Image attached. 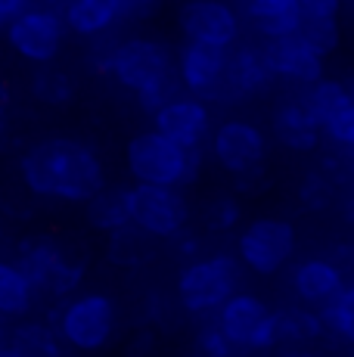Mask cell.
<instances>
[{
	"label": "cell",
	"instance_id": "23",
	"mask_svg": "<svg viewBox=\"0 0 354 357\" xmlns=\"http://www.w3.org/2000/svg\"><path fill=\"white\" fill-rule=\"evenodd\" d=\"M6 348H13L19 357H69V345L56 333V326L38 324V320H25L10 329Z\"/></svg>",
	"mask_w": 354,
	"mask_h": 357
},
{
	"label": "cell",
	"instance_id": "11",
	"mask_svg": "<svg viewBox=\"0 0 354 357\" xmlns=\"http://www.w3.org/2000/svg\"><path fill=\"white\" fill-rule=\"evenodd\" d=\"M6 44L19 59L31 66H53L66 47V22L56 6H31L3 29Z\"/></svg>",
	"mask_w": 354,
	"mask_h": 357
},
{
	"label": "cell",
	"instance_id": "14",
	"mask_svg": "<svg viewBox=\"0 0 354 357\" xmlns=\"http://www.w3.org/2000/svg\"><path fill=\"white\" fill-rule=\"evenodd\" d=\"M153 130H159L162 137H168L190 153H202V146H208L215 130L212 106L190 97V93H180L153 115Z\"/></svg>",
	"mask_w": 354,
	"mask_h": 357
},
{
	"label": "cell",
	"instance_id": "35",
	"mask_svg": "<svg viewBox=\"0 0 354 357\" xmlns=\"http://www.w3.org/2000/svg\"><path fill=\"white\" fill-rule=\"evenodd\" d=\"M345 0H298L305 19H339Z\"/></svg>",
	"mask_w": 354,
	"mask_h": 357
},
{
	"label": "cell",
	"instance_id": "18",
	"mask_svg": "<svg viewBox=\"0 0 354 357\" xmlns=\"http://www.w3.org/2000/svg\"><path fill=\"white\" fill-rule=\"evenodd\" d=\"M270 130H274L277 143L289 153H314L323 140V128L314 115L308 112L302 93L298 97H286L270 112Z\"/></svg>",
	"mask_w": 354,
	"mask_h": 357
},
{
	"label": "cell",
	"instance_id": "21",
	"mask_svg": "<svg viewBox=\"0 0 354 357\" xmlns=\"http://www.w3.org/2000/svg\"><path fill=\"white\" fill-rule=\"evenodd\" d=\"M38 301V292L25 271L10 258H0V320L29 317Z\"/></svg>",
	"mask_w": 354,
	"mask_h": 357
},
{
	"label": "cell",
	"instance_id": "33",
	"mask_svg": "<svg viewBox=\"0 0 354 357\" xmlns=\"http://www.w3.org/2000/svg\"><path fill=\"white\" fill-rule=\"evenodd\" d=\"M323 137L339 149V153H354V102L336 121H330V125L323 128Z\"/></svg>",
	"mask_w": 354,
	"mask_h": 357
},
{
	"label": "cell",
	"instance_id": "29",
	"mask_svg": "<svg viewBox=\"0 0 354 357\" xmlns=\"http://www.w3.org/2000/svg\"><path fill=\"white\" fill-rule=\"evenodd\" d=\"M298 34H302L323 59L332 56V53L339 50V44H342V25H339V19H305Z\"/></svg>",
	"mask_w": 354,
	"mask_h": 357
},
{
	"label": "cell",
	"instance_id": "30",
	"mask_svg": "<svg viewBox=\"0 0 354 357\" xmlns=\"http://www.w3.org/2000/svg\"><path fill=\"white\" fill-rule=\"evenodd\" d=\"M243 224V205L236 196L221 193L206 205V227L215 233H230Z\"/></svg>",
	"mask_w": 354,
	"mask_h": 357
},
{
	"label": "cell",
	"instance_id": "3",
	"mask_svg": "<svg viewBox=\"0 0 354 357\" xmlns=\"http://www.w3.org/2000/svg\"><path fill=\"white\" fill-rule=\"evenodd\" d=\"M125 165L134 183H146V187H174L183 190L199 177L202 153H190V149L177 146L159 130H140L128 140Z\"/></svg>",
	"mask_w": 354,
	"mask_h": 357
},
{
	"label": "cell",
	"instance_id": "22",
	"mask_svg": "<svg viewBox=\"0 0 354 357\" xmlns=\"http://www.w3.org/2000/svg\"><path fill=\"white\" fill-rule=\"evenodd\" d=\"M323 335H326V324L314 307H305V305L277 307V339H280V345L305 348L320 342Z\"/></svg>",
	"mask_w": 354,
	"mask_h": 357
},
{
	"label": "cell",
	"instance_id": "42",
	"mask_svg": "<svg viewBox=\"0 0 354 357\" xmlns=\"http://www.w3.org/2000/svg\"><path fill=\"white\" fill-rule=\"evenodd\" d=\"M35 6H56V10H59V6H63V0H35Z\"/></svg>",
	"mask_w": 354,
	"mask_h": 357
},
{
	"label": "cell",
	"instance_id": "34",
	"mask_svg": "<svg viewBox=\"0 0 354 357\" xmlns=\"http://www.w3.org/2000/svg\"><path fill=\"white\" fill-rule=\"evenodd\" d=\"M168 245H171V255L174 258H180L183 264H190V261H196V258H202V245H199V236H196L193 230H183V233H177L174 239H168Z\"/></svg>",
	"mask_w": 354,
	"mask_h": 357
},
{
	"label": "cell",
	"instance_id": "39",
	"mask_svg": "<svg viewBox=\"0 0 354 357\" xmlns=\"http://www.w3.org/2000/svg\"><path fill=\"white\" fill-rule=\"evenodd\" d=\"M342 218H345V224L354 230V190L345 196V202H342Z\"/></svg>",
	"mask_w": 354,
	"mask_h": 357
},
{
	"label": "cell",
	"instance_id": "46",
	"mask_svg": "<svg viewBox=\"0 0 354 357\" xmlns=\"http://www.w3.org/2000/svg\"><path fill=\"white\" fill-rule=\"evenodd\" d=\"M63 3H66V0H63Z\"/></svg>",
	"mask_w": 354,
	"mask_h": 357
},
{
	"label": "cell",
	"instance_id": "37",
	"mask_svg": "<svg viewBox=\"0 0 354 357\" xmlns=\"http://www.w3.org/2000/svg\"><path fill=\"white\" fill-rule=\"evenodd\" d=\"M10 106H13V93H10V84L0 78V130L6 128V115H10Z\"/></svg>",
	"mask_w": 354,
	"mask_h": 357
},
{
	"label": "cell",
	"instance_id": "12",
	"mask_svg": "<svg viewBox=\"0 0 354 357\" xmlns=\"http://www.w3.org/2000/svg\"><path fill=\"white\" fill-rule=\"evenodd\" d=\"M131 199V224L149 239H174L177 233L190 227V202L183 190L174 187H146V183H134L128 187Z\"/></svg>",
	"mask_w": 354,
	"mask_h": 357
},
{
	"label": "cell",
	"instance_id": "2",
	"mask_svg": "<svg viewBox=\"0 0 354 357\" xmlns=\"http://www.w3.org/2000/svg\"><path fill=\"white\" fill-rule=\"evenodd\" d=\"M174 50L165 44L162 38H121V40H91V50H87V63L97 75H106L109 81L121 87V91H131L134 97L149 87H159L165 81L177 78L174 72Z\"/></svg>",
	"mask_w": 354,
	"mask_h": 357
},
{
	"label": "cell",
	"instance_id": "31",
	"mask_svg": "<svg viewBox=\"0 0 354 357\" xmlns=\"http://www.w3.org/2000/svg\"><path fill=\"white\" fill-rule=\"evenodd\" d=\"M298 202L308 211H323L332 202V177L326 171H311L302 183H298Z\"/></svg>",
	"mask_w": 354,
	"mask_h": 357
},
{
	"label": "cell",
	"instance_id": "7",
	"mask_svg": "<svg viewBox=\"0 0 354 357\" xmlns=\"http://www.w3.org/2000/svg\"><path fill=\"white\" fill-rule=\"evenodd\" d=\"M298 233L286 218H255L236 233V258L258 277H274L295 258Z\"/></svg>",
	"mask_w": 354,
	"mask_h": 357
},
{
	"label": "cell",
	"instance_id": "43",
	"mask_svg": "<svg viewBox=\"0 0 354 357\" xmlns=\"http://www.w3.org/2000/svg\"><path fill=\"white\" fill-rule=\"evenodd\" d=\"M0 357H19V354L13 351V348H0Z\"/></svg>",
	"mask_w": 354,
	"mask_h": 357
},
{
	"label": "cell",
	"instance_id": "25",
	"mask_svg": "<svg viewBox=\"0 0 354 357\" xmlns=\"http://www.w3.org/2000/svg\"><path fill=\"white\" fill-rule=\"evenodd\" d=\"M29 91H31V100L40 102V106L63 109L75 100L78 84H75V78L66 72V68H59L56 63H53V66H38L35 72H31Z\"/></svg>",
	"mask_w": 354,
	"mask_h": 357
},
{
	"label": "cell",
	"instance_id": "19",
	"mask_svg": "<svg viewBox=\"0 0 354 357\" xmlns=\"http://www.w3.org/2000/svg\"><path fill=\"white\" fill-rule=\"evenodd\" d=\"M243 25L261 40H280L302 31L305 13L298 0H236Z\"/></svg>",
	"mask_w": 354,
	"mask_h": 357
},
{
	"label": "cell",
	"instance_id": "15",
	"mask_svg": "<svg viewBox=\"0 0 354 357\" xmlns=\"http://www.w3.org/2000/svg\"><path fill=\"white\" fill-rule=\"evenodd\" d=\"M261 50L274 81H286V84L298 87V91H308L311 84L326 78V59L302 34H292V38H280V40H261Z\"/></svg>",
	"mask_w": 354,
	"mask_h": 357
},
{
	"label": "cell",
	"instance_id": "16",
	"mask_svg": "<svg viewBox=\"0 0 354 357\" xmlns=\"http://www.w3.org/2000/svg\"><path fill=\"white\" fill-rule=\"evenodd\" d=\"M348 283V273L336 264L330 255L302 258L289 271V289L298 298V305L323 311Z\"/></svg>",
	"mask_w": 354,
	"mask_h": 357
},
{
	"label": "cell",
	"instance_id": "24",
	"mask_svg": "<svg viewBox=\"0 0 354 357\" xmlns=\"http://www.w3.org/2000/svg\"><path fill=\"white\" fill-rule=\"evenodd\" d=\"M87 208V224L100 233H118L131 227V199H128V187H106L103 193H97Z\"/></svg>",
	"mask_w": 354,
	"mask_h": 357
},
{
	"label": "cell",
	"instance_id": "40",
	"mask_svg": "<svg viewBox=\"0 0 354 357\" xmlns=\"http://www.w3.org/2000/svg\"><path fill=\"white\" fill-rule=\"evenodd\" d=\"M280 357H320V354H314L311 348H286Z\"/></svg>",
	"mask_w": 354,
	"mask_h": 357
},
{
	"label": "cell",
	"instance_id": "10",
	"mask_svg": "<svg viewBox=\"0 0 354 357\" xmlns=\"http://www.w3.org/2000/svg\"><path fill=\"white\" fill-rule=\"evenodd\" d=\"M177 29L187 44L233 50L243 40V16L233 0H183L177 6Z\"/></svg>",
	"mask_w": 354,
	"mask_h": 357
},
{
	"label": "cell",
	"instance_id": "5",
	"mask_svg": "<svg viewBox=\"0 0 354 357\" xmlns=\"http://www.w3.org/2000/svg\"><path fill=\"white\" fill-rule=\"evenodd\" d=\"M56 333L69 351L97 354L112 345L118 333V305L109 292H81L63 301L56 311Z\"/></svg>",
	"mask_w": 354,
	"mask_h": 357
},
{
	"label": "cell",
	"instance_id": "28",
	"mask_svg": "<svg viewBox=\"0 0 354 357\" xmlns=\"http://www.w3.org/2000/svg\"><path fill=\"white\" fill-rule=\"evenodd\" d=\"M320 317L326 324V333H332L336 339L354 345V280L345 283V289L320 311Z\"/></svg>",
	"mask_w": 354,
	"mask_h": 357
},
{
	"label": "cell",
	"instance_id": "1",
	"mask_svg": "<svg viewBox=\"0 0 354 357\" xmlns=\"http://www.w3.org/2000/svg\"><path fill=\"white\" fill-rule=\"evenodd\" d=\"M19 177L31 196L87 205L106 190V171L93 146L75 137H44L19 159Z\"/></svg>",
	"mask_w": 354,
	"mask_h": 357
},
{
	"label": "cell",
	"instance_id": "38",
	"mask_svg": "<svg viewBox=\"0 0 354 357\" xmlns=\"http://www.w3.org/2000/svg\"><path fill=\"white\" fill-rule=\"evenodd\" d=\"M339 174L354 181V153H339Z\"/></svg>",
	"mask_w": 354,
	"mask_h": 357
},
{
	"label": "cell",
	"instance_id": "26",
	"mask_svg": "<svg viewBox=\"0 0 354 357\" xmlns=\"http://www.w3.org/2000/svg\"><path fill=\"white\" fill-rule=\"evenodd\" d=\"M302 100H305V106H308V112L320 121V128L336 121L339 115L351 106L348 84L339 78H320L317 84H311L308 91H302Z\"/></svg>",
	"mask_w": 354,
	"mask_h": 357
},
{
	"label": "cell",
	"instance_id": "17",
	"mask_svg": "<svg viewBox=\"0 0 354 357\" xmlns=\"http://www.w3.org/2000/svg\"><path fill=\"white\" fill-rule=\"evenodd\" d=\"M274 75L268 68L261 44L252 40H240L233 50H227V100L230 106L252 97H261L264 91H270Z\"/></svg>",
	"mask_w": 354,
	"mask_h": 357
},
{
	"label": "cell",
	"instance_id": "9",
	"mask_svg": "<svg viewBox=\"0 0 354 357\" xmlns=\"http://www.w3.org/2000/svg\"><path fill=\"white\" fill-rule=\"evenodd\" d=\"M236 351H270L280 345L277 339V311L255 292H236L221 311L215 314Z\"/></svg>",
	"mask_w": 354,
	"mask_h": 357
},
{
	"label": "cell",
	"instance_id": "44",
	"mask_svg": "<svg viewBox=\"0 0 354 357\" xmlns=\"http://www.w3.org/2000/svg\"><path fill=\"white\" fill-rule=\"evenodd\" d=\"M345 84H348V97H351V102H354V78H351V81H345Z\"/></svg>",
	"mask_w": 354,
	"mask_h": 357
},
{
	"label": "cell",
	"instance_id": "41",
	"mask_svg": "<svg viewBox=\"0 0 354 357\" xmlns=\"http://www.w3.org/2000/svg\"><path fill=\"white\" fill-rule=\"evenodd\" d=\"M6 342H10V329H6L3 320H0V348H6Z\"/></svg>",
	"mask_w": 354,
	"mask_h": 357
},
{
	"label": "cell",
	"instance_id": "36",
	"mask_svg": "<svg viewBox=\"0 0 354 357\" xmlns=\"http://www.w3.org/2000/svg\"><path fill=\"white\" fill-rule=\"evenodd\" d=\"M35 6V0H0V29L13 25L22 13H29Z\"/></svg>",
	"mask_w": 354,
	"mask_h": 357
},
{
	"label": "cell",
	"instance_id": "27",
	"mask_svg": "<svg viewBox=\"0 0 354 357\" xmlns=\"http://www.w3.org/2000/svg\"><path fill=\"white\" fill-rule=\"evenodd\" d=\"M149 243H153V239L131 224V227H125V230H118V233L109 236V261L118 264V267H137L153 255Z\"/></svg>",
	"mask_w": 354,
	"mask_h": 357
},
{
	"label": "cell",
	"instance_id": "6",
	"mask_svg": "<svg viewBox=\"0 0 354 357\" xmlns=\"http://www.w3.org/2000/svg\"><path fill=\"white\" fill-rule=\"evenodd\" d=\"M13 261L22 267L25 277L35 286V292L44 295V298H56V301L72 298V292L84 280V261H78L53 236L22 239Z\"/></svg>",
	"mask_w": 354,
	"mask_h": 357
},
{
	"label": "cell",
	"instance_id": "45",
	"mask_svg": "<svg viewBox=\"0 0 354 357\" xmlns=\"http://www.w3.org/2000/svg\"><path fill=\"white\" fill-rule=\"evenodd\" d=\"M3 236H6V230H3V221H0V245H3Z\"/></svg>",
	"mask_w": 354,
	"mask_h": 357
},
{
	"label": "cell",
	"instance_id": "32",
	"mask_svg": "<svg viewBox=\"0 0 354 357\" xmlns=\"http://www.w3.org/2000/svg\"><path fill=\"white\" fill-rule=\"evenodd\" d=\"M196 351H199V357H236L233 342L224 335V329L217 326L215 317L196 329Z\"/></svg>",
	"mask_w": 354,
	"mask_h": 357
},
{
	"label": "cell",
	"instance_id": "13",
	"mask_svg": "<svg viewBox=\"0 0 354 357\" xmlns=\"http://www.w3.org/2000/svg\"><path fill=\"white\" fill-rule=\"evenodd\" d=\"M174 72L183 93L208 102V106H227V50L206 44H183L177 50Z\"/></svg>",
	"mask_w": 354,
	"mask_h": 357
},
{
	"label": "cell",
	"instance_id": "20",
	"mask_svg": "<svg viewBox=\"0 0 354 357\" xmlns=\"http://www.w3.org/2000/svg\"><path fill=\"white\" fill-rule=\"evenodd\" d=\"M59 13H63L66 31L78 34L84 40L106 38L121 22L118 10H115V0H66L59 6Z\"/></svg>",
	"mask_w": 354,
	"mask_h": 357
},
{
	"label": "cell",
	"instance_id": "8",
	"mask_svg": "<svg viewBox=\"0 0 354 357\" xmlns=\"http://www.w3.org/2000/svg\"><path fill=\"white\" fill-rule=\"evenodd\" d=\"M208 153L217 162V168H224L227 174H233L236 181L252 174H261L264 162L270 153V140L264 134L261 125L246 119H224L221 125H215L212 140H208Z\"/></svg>",
	"mask_w": 354,
	"mask_h": 357
},
{
	"label": "cell",
	"instance_id": "4",
	"mask_svg": "<svg viewBox=\"0 0 354 357\" xmlns=\"http://www.w3.org/2000/svg\"><path fill=\"white\" fill-rule=\"evenodd\" d=\"M243 286V264L230 252H215L202 255L180 267L177 273V305L187 314L208 317L217 314Z\"/></svg>",
	"mask_w": 354,
	"mask_h": 357
}]
</instances>
